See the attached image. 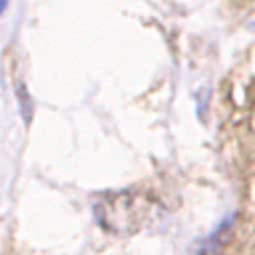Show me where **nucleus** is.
<instances>
[]
</instances>
